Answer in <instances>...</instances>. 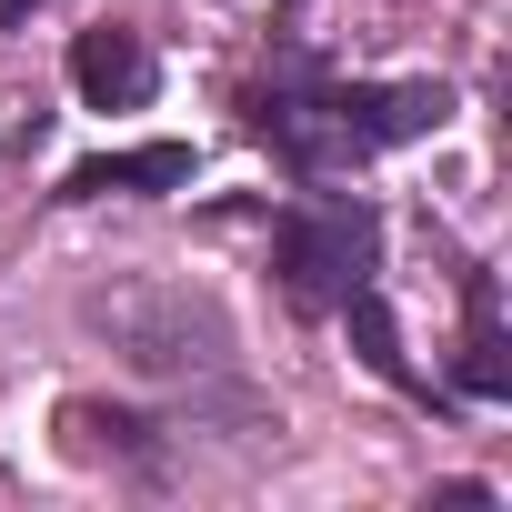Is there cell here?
<instances>
[{
    "instance_id": "6da1fadb",
    "label": "cell",
    "mask_w": 512,
    "mask_h": 512,
    "mask_svg": "<svg viewBox=\"0 0 512 512\" xmlns=\"http://www.w3.org/2000/svg\"><path fill=\"white\" fill-rule=\"evenodd\" d=\"M272 272H282L292 312H342V292H362V272H372V211L362 201H302L272 231Z\"/></svg>"
},
{
    "instance_id": "7a4b0ae2",
    "label": "cell",
    "mask_w": 512,
    "mask_h": 512,
    "mask_svg": "<svg viewBox=\"0 0 512 512\" xmlns=\"http://www.w3.org/2000/svg\"><path fill=\"white\" fill-rule=\"evenodd\" d=\"M332 121H342L352 161H362V151H392V141H422V131H442V121H452V91H442V81H392V91H372V81H342V91H332Z\"/></svg>"
},
{
    "instance_id": "3957f363",
    "label": "cell",
    "mask_w": 512,
    "mask_h": 512,
    "mask_svg": "<svg viewBox=\"0 0 512 512\" xmlns=\"http://www.w3.org/2000/svg\"><path fill=\"white\" fill-rule=\"evenodd\" d=\"M151 81H161V71H151V41H141V31L101 21V31L71 41V91H81V111H141Z\"/></svg>"
},
{
    "instance_id": "277c9868",
    "label": "cell",
    "mask_w": 512,
    "mask_h": 512,
    "mask_svg": "<svg viewBox=\"0 0 512 512\" xmlns=\"http://www.w3.org/2000/svg\"><path fill=\"white\" fill-rule=\"evenodd\" d=\"M191 181V141H141V151H101L61 171V201H111V191H181Z\"/></svg>"
},
{
    "instance_id": "5b68a950",
    "label": "cell",
    "mask_w": 512,
    "mask_h": 512,
    "mask_svg": "<svg viewBox=\"0 0 512 512\" xmlns=\"http://www.w3.org/2000/svg\"><path fill=\"white\" fill-rule=\"evenodd\" d=\"M472 402H502L512 392V332H502V292L492 272H462V372H452Z\"/></svg>"
},
{
    "instance_id": "8992f818",
    "label": "cell",
    "mask_w": 512,
    "mask_h": 512,
    "mask_svg": "<svg viewBox=\"0 0 512 512\" xmlns=\"http://www.w3.org/2000/svg\"><path fill=\"white\" fill-rule=\"evenodd\" d=\"M342 322H352V352H362L392 392H422V382H412V352H402V322H392V302H382L372 282H362V292H342Z\"/></svg>"
},
{
    "instance_id": "52a82bcc",
    "label": "cell",
    "mask_w": 512,
    "mask_h": 512,
    "mask_svg": "<svg viewBox=\"0 0 512 512\" xmlns=\"http://www.w3.org/2000/svg\"><path fill=\"white\" fill-rule=\"evenodd\" d=\"M432 502H442V512H482V502H492V482H442Z\"/></svg>"
},
{
    "instance_id": "ba28073f",
    "label": "cell",
    "mask_w": 512,
    "mask_h": 512,
    "mask_svg": "<svg viewBox=\"0 0 512 512\" xmlns=\"http://www.w3.org/2000/svg\"><path fill=\"white\" fill-rule=\"evenodd\" d=\"M41 11V0H0V31H11V21H31Z\"/></svg>"
}]
</instances>
